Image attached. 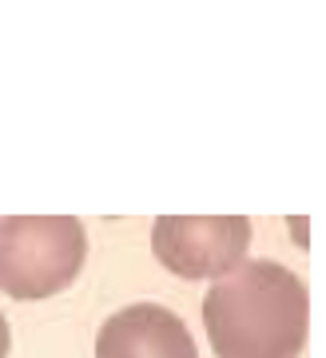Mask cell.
I'll use <instances>...</instances> for the list:
<instances>
[{"mask_svg": "<svg viewBox=\"0 0 326 358\" xmlns=\"http://www.w3.org/2000/svg\"><path fill=\"white\" fill-rule=\"evenodd\" d=\"M203 327L219 358H299L311 299L295 271L271 259H239L203 299Z\"/></svg>", "mask_w": 326, "mask_h": 358, "instance_id": "1", "label": "cell"}, {"mask_svg": "<svg viewBox=\"0 0 326 358\" xmlns=\"http://www.w3.org/2000/svg\"><path fill=\"white\" fill-rule=\"evenodd\" d=\"M88 255L84 223L72 215L0 219V291L13 299H48L72 287Z\"/></svg>", "mask_w": 326, "mask_h": 358, "instance_id": "2", "label": "cell"}, {"mask_svg": "<svg viewBox=\"0 0 326 358\" xmlns=\"http://www.w3.org/2000/svg\"><path fill=\"white\" fill-rule=\"evenodd\" d=\"M251 247V219L243 215H160L151 251L179 279H219Z\"/></svg>", "mask_w": 326, "mask_h": 358, "instance_id": "3", "label": "cell"}, {"mask_svg": "<svg viewBox=\"0 0 326 358\" xmlns=\"http://www.w3.org/2000/svg\"><path fill=\"white\" fill-rule=\"evenodd\" d=\"M96 358H199V350L176 310L160 303H132L100 327Z\"/></svg>", "mask_w": 326, "mask_h": 358, "instance_id": "4", "label": "cell"}, {"mask_svg": "<svg viewBox=\"0 0 326 358\" xmlns=\"http://www.w3.org/2000/svg\"><path fill=\"white\" fill-rule=\"evenodd\" d=\"M8 343H13V338H8V319L0 315V358H8Z\"/></svg>", "mask_w": 326, "mask_h": 358, "instance_id": "5", "label": "cell"}]
</instances>
